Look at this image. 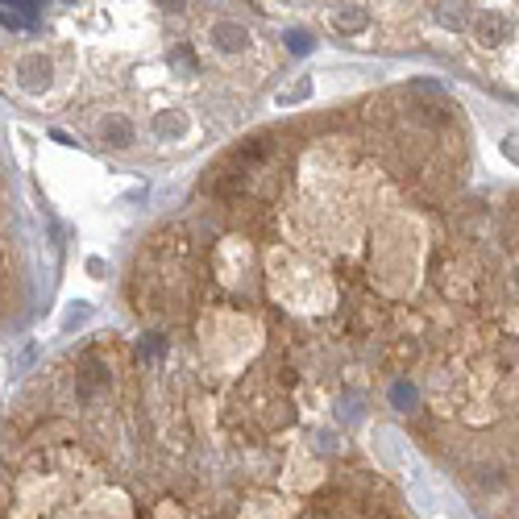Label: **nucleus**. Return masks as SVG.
Masks as SVG:
<instances>
[{"mask_svg": "<svg viewBox=\"0 0 519 519\" xmlns=\"http://www.w3.org/2000/svg\"><path fill=\"white\" fill-rule=\"evenodd\" d=\"M50 76H55V67H50V58H42V55H25L22 63H17V84H22L25 92L50 87Z\"/></svg>", "mask_w": 519, "mask_h": 519, "instance_id": "f257e3e1", "label": "nucleus"}, {"mask_svg": "<svg viewBox=\"0 0 519 519\" xmlns=\"http://www.w3.org/2000/svg\"><path fill=\"white\" fill-rule=\"evenodd\" d=\"M507 33H511V22L503 17V13L487 9V13H478L474 17V38L482 46H498V42H507Z\"/></svg>", "mask_w": 519, "mask_h": 519, "instance_id": "f03ea898", "label": "nucleus"}, {"mask_svg": "<svg viewBox=\"0 0 519 519\" xmlns=\"http://www.w3.org/2000/svg\"><path fill=\"white\" fill-rule=\"evenodd\" d=\"M208 38H212V46L225 50V55H237V50H246V46H249V30H246V25H237V22H212Z\"/></svg>", "mask_w": 519, "mask_h": 519, "instance_id": "7ed1b4c3", "label": "nucleus"}, {"mask_svg": "<svg viewBox=\"0 0 519 519\" xmlns=\"http://www.w3.org/2000/svg\"><path fill=\"white\" fill-rule=\"evenodd\" d=\"M100 138L109 141V146H117V150H125V146H133L138 141V130H133L130 117H121V112H109V117L100 121Z\"/></svg>", "mask_w": 519, "mask_h": 519, "instance_id": "20e7f679", "label": "nucleus"}, {"mask_svg": "<svg viewBox=\"0 0 519 519\" xmlns=\"http://www.w3.org/2000/svg\"><path fill=\"white\" fill-rule=\"evenodd\" d=\"M150 130H154V138H163V141H179V138L187 133V117H183L179 109H163V112H154Z\"/></svg>", "mask_w": 519, "mask_h": 519, "instance_id": "39448f33", "label": "nucleus"}, {"mask_svg": "<svg viewBox=\"0 0 519 519\" xmlns=\"http://www.w3.org/2000/svg\"><path fill=\"white\" fill-rule=\"evenodd\" d=\"M328 22H333V30L336 33H362L370 25V13L362 9V4H341V9H333V17H328Z\"/></svg>", "mask_w": 519, "mask_h": 519, "instance_id": "423d86ee", "label": "nucleus"}, {"mask_svg": "<svg viewBox=\"0 0 519 519\" xmlns=\"http://www.w3.org/2000/svg\"><path fill=\"white\" fill-rule=\"evenodd\" d=\"M308 96H312V79L300 76L291 87H282L279 96H274V104H282V109H287V104H300V100H308Z\"/></svg>", "mask_w": 519, "mask_h": 519, "instance_id": "0eeeda50", "label": "nucleus"}, {"mask_svg": "<svg viewBox=\"0 0 519 519\" xmlns=\"http://www.w3.org/2000/svg\"><path fill=\"white\" fill-rule=\"evenodd\" d=\"M87 316H92V303L76 300L71 308H67V316H63V333H76L79 325H87Z\"/></svg>", "mask_w": 519, "mask_h": 519, "instance_id": "6e6552de", "label": "nucleus"}, {"mask_svg": "<svg viewBox=\"0 0 519 519\" xmlns=\"http://www.w3.org/2000/svg\"><path fill=\"white\" fill-rule=\"evenodd\" d=\"M287 46H291L295 55H308V50L316 46V38H312V33H303V30H291V33H287Z\"/></svg>", "mask_w": 519, "mask_h": 519, "instance_id": "1a4fd4ad", "label": "nucleus"}, {"mask_svg": "<svg viewBox=\"0 0 519 519\" xmlns=\"http://www.w3.org/2000/svg\"><path fill=\"white\" fill-rule=\"evenodd\" d=\"M453 9H457V4H444V9H436V22H441V25H449V30H461L465 22H461V17H457Z\"/></svg>", "mask_w": 519, "mask_h": 519, "instance_id": "9d476101", "label": "nucleus"}, {"mask_svg": "<svg viewBox=\"0 0 519 519\" xmlns=\"http://www.w3.org/2000/svg\"><path fill=\"white\" fill-rule=\"evenodd\" d=\"M390 399L399 403V407H403V403H407V407H411V403H416V390H411V387H403V382H399V387L390 390Z\"/></svg>", "mask_w": 519, "mask_h": 519, "instance_id": "9b49d317", "label": "nucleus"}, {"mask_svg": "<svg viewBox=\"0 0 519 519\" xmlns=\"http://www.w3.org/2000/svg\"><path fill=\"white\" fill-rule=\"evenodd\" d=\"M87 271H92V274L100 279V274H104V262H100V258H87Z\"/></svg>", "mask_w": 519, "mask_h": 519, "instance_id": "f8f14e48", "label": "nucleus"}, {"mask_svg": "<svg viewBox=\"0 0 519 519\" xmlns=\"http://www.w3.org/2000/svg\"><path fill=\"white\" fill-rule=\"evenodd\" d=\"M507 158H511V163L519 166V146H511V141H507Z\"/></svg>", "mask_w": 519, "mask_h": 519, "instance_id": "ddd939ff", "label": "nucleus"}]
</instances>
